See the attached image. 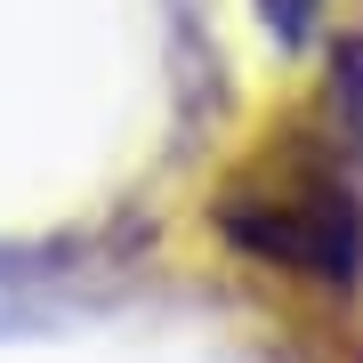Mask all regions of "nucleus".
<instances>
[{"mask_svg": "<svg viewBox=\"0 0 363 363\" xmlns=\"http://www.w3.org/2000/svg\"><path fill=\"white\" fill-rule=\"evenodd\" d=\"M210 218L259 267L307 274V283H355L363 274V169H355L347 130L274 138L210 202Z\"/></svg>", "mask_w": 363, "mask_h": 363, "instance_id": "nucleus-1", "label": "nucleus"}, {"mask_svg": "<svg viewBox=\"0 0 363 363\" xmlns=\"http://www.w3.org/2000/svg\"><path fill=\"white\" fill-rule=\"evenodd\" d=\"M259 25L283 40V49H307L315 25H323V0H259Z\"/></svg>", "mask_w": 363, "mask_h": 363, "instance_id": "nucleus-2", "label": "nucleus"}]
</instances>
